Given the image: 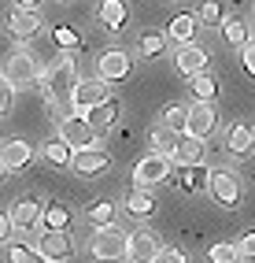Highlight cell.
Wrapping results in <instances>:
<instances>
[{
	"label": "cell",
	"instance_id": "obj_7",
	"mask_svg": "<svg viewBox=\"0 0 255 263\" xmlns=\"http://www.w3.org/2000/svg\"><path fill=\"white\" fill-rule=\"evenodd\" d=\"M59 137L78 152V148H93L100 134L93 130V122L85 115H67V119H59Z\"/></svg>",
	"mask_w": 255,
	"mask_h": 263
},
{
	"label": "cell",
	"instance_id": "obj_10",
	"mask_svg": "<svg viewBox=\"0 0 255 263\" xmlns=\"http://www.w3.org/2000/svg\"><path fill=\"white\" fill-rule=\"evenodd\" d=\"M111 167V156L104 152V148H78L74 152V160H71V171L78 174V178H100Z\"/></svg>",
	"mask_w": 255,
	"mask_h": 263
},
{
	"label": "cell",
	"instance_id": "obj_41",
	"mask_svg": "<svg viewBox=\"0 0 255 263\" xmlns=\"http://www.w3.org/2000/svg\"><path fill=\"white\" fill-rule=\"evenodd\" d=\"M41 0H15V8H26V11H37Z\"/></svg>",
	"mask_w": 255,
	"mask_h": 263
},
{
	"label": "cell",
	"instance_id": "obj_29",
	"mask_svg": "<svg viewBox=\"0 0 255 263\" xmlns=\"http://www.w3.org/2000/svg\"><path fill=\"white\" fill-rule=\"evenodd\" d=\"M85 219H89L93 226H111L115 222V204L111 200H93L89 208H85Z\"/></svg>",
	"mask_w": 255,
	"mask_h": 263
},
{
	"label": "cell",
	"instance_id": "obj_6",
	"mask_svg": "<svg viewBox=\"0 0 255 263\" xmlns=\"http://www.w3.org/2000/svg\"><path fill=\"white\" fill-rule=\"evenodd\" d=\"M108 97H111V85H108V82H100V78H81L78 89H74V97H71V111H74V115H89V111L100 108Z\"/></svg>",
	"mask_w": 255,
	"mask_h": 263
},
{
	"label": "cell",
	"instance_id": "obj_13",
	"mask_svg": "<svg viewBox=\"0 0 255 263\" xmlns=\"http://www.w3.org/2000/svg\"><path fill=\"white\" fill-rule=\"evenodd\" d=\"M226 152L233 156V160H248V156L255 152V130L248 126V122H233V126L226 130Z\"/></svg>",
	"mask_w": 255,
	"mask_h": 263
},
{
	"label": "cell",
	"instance_id": "obj_14",
	"mask_svg": "<svg viewBox=\"0 0 255 263\" xmlns=\"http://www.w3.org/2000/svg\"><path fill=\"white\" fill-rule=\"evenodd\" d=\"M0 160H4L8 171H23L33 163V145L23 141V137H8V141H0Z\"/></svg>",
	"mask_w": 255,
	"mask_h": 263
},
{
	"label": "cell",
	"instance_id": "obj_25",
	"mask_svg": "<svg viewBox=\"0 0 255 263\" xmlns=\"http://www.w3.org/2000/svg\"><path fill=\"white\" fill-rule=\"evenodd\" d=\"M189 93H193L200 104H211V100L218 97V78H211L207 71H203V74H193V78H189Z\"/></svg>",
	"mask_w": 255,
	"mask_h": 263
},
{
	"label": "cell",
	"instance_id": "obj_8",
	"mask_svg": "<svg viewBox=\"0 0 255 263\" xmlns=\"http://www.w3.org/2000/svg\"><path fill=\"white\" fill-rule=\"evenodd\" d=\"M37 252H41L45 263H67V259L74 256V241H71V234H67V230H45Z\"/></svg>",
	"mask_w": 255,
	"mask_h": 263
},
{
	"label": "cell",
	"instance_id": "obj_4",
	"mask_svg": "<svg viewBox=\"0 0 255 263\" xmlns=\"http://www.w3.org/2000/svg\"><path fill=\"white\" fill-rule=\"evenodd\" d=\"M37 60H33V52L19 48L11 52L8 63H4V78L11 82V89H30V85H37Z\"/></svg>",
	"mask_w": 255,
	"mask_h": 263
},
{
	"label": "cell",
	"instance_id": "obj_22",
	"mask_svg": "<svg viewBox=\"0 0 255 263\" xmlns=\"http://www.w3.org/2000/svg\"><path fill=\"white\" fill-rule=\"evenodd\" d=\"M178 141H181V134H174L170 126H163V122H159V126H152V134H148V145H152V152H156V156H166V160L174 156Z\"/></svg>",
	"mask_w": 255,
	"mask_h": 263
},
{
	"label": "cell",
	"instance_id": "obj_23",
	"mask_svg": "<svg viewBox=\"0 0 255 263\" xmlns=\"http://www.w3.org/2000/svg\"><path fill=\"white\" fill-rule=\"evenodd\" d=\"M41 156L52 167H71V160H74V148L63 141V137H52V141H45V148H41Z\"/></svg>",
	"mask_w": 255,
	"mask_h": 263
},
{
	"label": "cell",
	"instance_id": "obj_1",
	"mask_svg": "<svg viewBox=\"0 0 255 263\" xmlns=\"http://www.w3.org/2000/svg\"><path fill=\"white\" fill-rule=\"evenodd\" d=\"M78 67H74V60L71 56H63V60H56L52 67L45 71V100L52 104V108L59 111V108H71V97H74V89H78Z\"/></svg>",
	"mask_w": 255,
	"mask_h": 263
},
{
	"label": "cell",
	"instance_id": "obj_42",
	"mask_svg": "<svg viewBox=\"0 0 255 263\" xmlns=\"http://www.w3.org/2000/svg\"><path fill=\"white\" fill-rule=\"evenodd\" d=\"M4 174H8V167H4V160H0V182H4Z\"/></svg>",
	"mask_w": 255,
	"mask_h": 263
},
{
	"label": "cell",
	"instance_id": "obj_37",
	"mask_svg": "<svg viewBox=\"0 0 255 263\" xmlns=\"http://www.w3.org/2000/svg\"><path fill=\"white\" fill-rule=\"evenodd\" d=\"M11 100H15V89H11V82L0 74V115H4L8 108H11Z\"/></svg>",
	"mask_w": 255,
	"mask_h": 263
},
{
	"label": "cell",
	"instance_id": "obj_24",
	"mask_svg": "<svg viewBox=\"0 0 255 263\" xmlns=\"http://www.w3.org/2000/svg\"><path fill=\"white\" fill-rule=\"evenodd\" d=\"M45 230H71V208L67 204H45V215H41Z\"/></svg>",
	"mask_w": 255,
	"mask_h": 263
},
{
	"label": "cell",
	"instance_id": "obj_17",
	"mask_svg": "<svg viewBox=\"0 0 255 263\" xmlns=\"http://www.w3.org/2000/svg\"><path fill=\"white\" fill-rule=\"evenodd\" d=\"M96 19L108 33H118L126 23H130V4L126 0H100L96 4Z\"/></svg>",
	"mask_w": 255,
	"mask_h": 263
},
{
	"label": "cell",
	"instance_id": "obj_28",
	"mask_svg": "<svg viewBox=\"0 0 255 263\" xmlns=\"http://www.w3.org/2000/svg\"><path fill=\"white\" fill-rule=\"evenodd\" d=\"M126 212H130V215H137V219H148L152 212H156V200H152L144 189H133L130 197H126Z\"/></svg>",
	"mask_w": 255,
	"mask_h": 263
},
{
	"label": "cell",
	"instance_id": "obj_31",
	"mask_svg": "<svg viewBox=\"0 0 255 263\" xmlns=\"http://www.w3.org/2000/svg\"><path fill=\"white\" fill-rule=\"evenodd\" d=\"M163 126H170L174 134H185L189 130V108H185V104H170L163 111Z\"/></svg>",
	"mask_w": 255,
	"mask_h": 263
},
{
	"label": "cell",
	"instance_id": "obj_32",
	"mask_svg": "<svg viewBox=\"0 0 255 263\" xmlns=\"http://www.w3.org/2000/svg\"><path fill=\"white\" fill-rule=\"evenodd\" d=\"M222 33H226V41H229L233 48H244V45H248V37H251L244 19H226V23H222Z\"/></svg>",
	"mask_w": 255,
	"mask_h": 263
},
{
	"label": "cell",
	"instance_id": "obj_12",
	"mask_svg": "<svg viewBox=\"0 0 255 263\" xmlns=\"http://www.w3.org/2000/svg\"><path fill=\"white\" fill-rule=\"evenodd\" d=\"M166 178H170V160H166V156H156V152H152V156H144V160L133 167V182H137L141 189L163 185Z\"/></svg>",
	"mask_w": 255,
	"mask_h": 263
},
{
	"label": "cell",
	"instance_id": "obj_34",
	"mask_svg": "<svg viewBox=\"0 0 255 263\" xmlns=\"http://www.w3.org/2000/svg\"><path fill=\"white\" fill-rule=\"evenodd\" d=\"M211 263H241L244 256H241V249L237 245H229V241H218V245H211Z\"/></svg>",
	"mask_w": 255,
	"mask_h": 263
},
{
	"label": "cell",
	"instance_id": "obj_27",
	"mask_svg": "<svg viewBox=\"0 0 255 263\" xmlns=\"http://www.w3.org/2000/svg\"><path fill=\"white\" fill-rule=\"evenodd\" d=\"M196 19H200V26H222L226 23V8L218 4V0H200Z\"/></svg>",
	"mask_w": 255,
	"mask_h": 263
},
{
	"label": "cell",
	"instance_id": "obj_19",
	"mask_svg": "<svg viewBox=\"0 0 255 263\" xmlns=\"http://www.w3.org/2000/svg\"><path fill=\"white\" fill-rule=\"evenodd\" d=\"M170 163H178V167H196L203 163V141L193 134H181V141L174 148V156H170Z\"/></svg>",
	"mask_w": 255,
	"mask_h": 263
},
{
	"label": "cell",
	"instance_id": "obj_18",
	"mask_svg": "<svg viewBox=\"0 0 255 263\" xmlns=\"http://www.w3.org/2000/svg\"><path fill=\"white\" fill-rule=\"evenodd\" d=\"M159 249H163V245L156 241V234H152V230H133L126 256H130V263H152V259L159 256Z\"/></svg>",
	"mask_w": 255,
	"mask_h": 263
},
{
	"label": "cell",
	"instance_id": "obj_26",
	"mask_svg": "<svg viewBox=\"0 0 255 263\" xmlns=\"http://www.w3.org/2000/svg\"><path fill=\"white\" fill-rule=\"evenodd\" d=\"M181 193H196V189H207V167L196 163V167H181Z\"/></svg>",
	"mask_w": 255,
	"mask_h": 263
},
{
	"label": "cell",
	"instance_id": "obj_15",
	"mask_svg": "<svg viewBox=\"0 0 255 263\" xmlns=\"http://www.w3.org/2000/svg\"><path fill=\"white\" fill-rule=\"evenodd\" d=\"M218 130V115H215V108L211 104H193L189 108V130L185 134H193V137H200V141H207V137Z\"/></svg>",
	"mask_w": 255,
	"mask_h": 263
},
{
	"label": "cell",
	"instance_id": "obj_39",
	"mask_svg": "<svg viewBox=\"0 0 255 263\" xmlns=\"http://www.w3.org/2000/svg\"><path fill=\"white\" fill-rule=\"evenodd\" d=\"M237 249H241V256L255 259V230H248V234L241 237V245H237Z\"/></svg>",
	"mask_w": 255,
	"mask_h": 263
},
{
	"label": "cell",
	"instance_id": "obj_5",
	"mask_svg": "<svg viewBox=\"0 0 255 263\" xmlns=\"http://www.w3.org/2000/svg\"><path fill=\"white\" fill-rule=\"evenodd\" d=\"M133 74V56L126 48H108V52H100V60H96V78L100 82H126Z\"/></svg>",
	"mask_w": 255,
	"mask_h": 263
},
{
	"label": "cell",
	"instance_id": "obj_40",
	"mask_svg": "<svg viewBox=\"0 0 255 263\" xmlns=\"http://www.w3.org/2000/svg\"><path fill=\"white\" fill-rule=\"evenodd\" d=\"M11 230H15V226H11V215H8V212H0V245H8V241H11Z\"/></svg>",
	"mask_w": 255,
	"mask_h": 263
},
{
	"label": "cell",
	"instance_id": "obj_38",
	"mask_svg": "<svg viewBox=\"0 0 255 263\" xmlns=\"http://www.w3.org/2000/svg\"><path fill=\"white\" fill-rule=\"evenodd\" d=\"M241 63H244L248 74H255V37H248V45L241 48Z\"/></svg>",
	"mask_w": 255,
	"mask_h": 263
},
{
	"label": "cell",
	"instance_id": "obj_33",
	"mask_svg": "<svg viewBox=\"0 0 255 263\" xmlns=\"http://www.w3.org/2000/svg\"><path fill=\"white\" fill-rule=\"evenodd\" d=\"M163 45H166V37H163V33H141L137 52H141L144 60H156V56H163Z\"/></svg>",
	"mask_w": 255,
	"mask_h": 263
},
{
	"label": "cell",
	"instance_id": "obj_20",
	"mask_svg": "<svg viewBox=\"0 0 255 263\" xmlns=\"http://www.w3.org/2000/svg\"><path fill=\"white\" fill-rule=\"evenodd\" d=\"M196 30H200V19H196L193 11H181V15H174V19H170V26H166V37H174L178 45H193Z\"/></svg>",
	"mask_w": 255,
	"mask_h": 263
},
{
	"label": "cell",
	"instance_id": "obj_35",
	"mask_svg": "<svg viewBox=\"0 0 255 263\" xmlns=\"http://www.w3.org/2000/svg\"><path fill=\"white\" fill-rule=\"evenodd\" d=\"M52 37H56L59 48H78V45H81V37L74 33V26H56V30H52Z\"/></svg>",
	"mask_w": 255,
	"mask_h": 263
},
{
	"label": "cell",
	"instance_id": "obj_36",
	"mask_svg": "<svg viewBox=\"0 0 255 263\" xmlns=\"http://www.w3.org/2000/svg\"><path fill=\"white\" fill-rule=\"evenodd\" d=\"M152 263H189V256H185L181 249H174V245H166V249H159V256Z\"/></svg>",
	"mask_w": 255,
	"mask_h": 263
},
{
	"label": "cell",
	"instance_id": "obj_11",
	"mask_svg": "<svg viewBox=\"0 0 255 263\" xmlns=\"http://www.w3.org/2000/svg\"><path fill=\"white\" fill-rule=\"evenodd\" d=\"M11 226L15 230H23V234H30V230H37L41 226V215H45V204L37 200V197H19L11 204Z\"/></svg>",
	"mask_w": 255,
	"mask_h": 263
},
{
	"label": "cell",
	"instance_id": "obj_21",
	"mask_svg": "<svg viewBox=\"0 0 255 263\" xmlns=\"http://www.w3.org/2000/svg\"><path fill=\"white\" fill-rule=\"evenodd\" d=\"M118 115H122V104H118L115 97H108L104 104H100V108L89 111V122H93V130H96V134H108L115 122H118Z\"/></svg>",
	"mask_w": 255,
	"mask_h": 263
},
{
	"label": "cell",
	"instance_id": "obj_9",
	"mask_svg": "<svg viewBox=\"0 0 255 263\" xmlns=\"http://www.w3.org/2000/svg\"><path fill=\"white\" fill-rule=\"evenodd\" d=\"M41 26H45V19H41V11H26V8H11L8 11V33L15 41H33L41 33Z\"/></svg>",
	"mask_w": 255,
	"mask_h": 263
},
{
	"label": "cell",
	"instance_id": "obj_3",
	"mask_svg": "<svg viewBox=\"0 0 255 263\" xmlns=\"http://www.w3.org/2000/svg\"><path fill=\"white\" fill-rule=\"evenodd\" d=\"M207 193H211L215 204L229 208V212L241 208V200H244V185L229 167H207Z\"/></svg>",
	"mask_w": 255,
	"mask_h": 263
},
{
	"label": "cell",
	"instance_id": "obj_30",
	"mask_svg": "<svg viewBox=\"0 0 255 263\" xmlns=\"http://www.w3.org/2000/svg\"><path fill=\"white\" fill-rule=\"evenodd\" d=\"M4 249H8V263H41V252L26 241H8Z\"/></svg>",
	"mask_w": 255,
	"mask_h": 263
},
{
	"label": "cell",
	"instance_id": "obj_16",
	"mask_svg": "<svg viewBox=\"0 0 255 263\" xmlns=\"http://www.w3.org/2000/svg\"><path fill=\"white\" fill-rule=\"evenodd\" d=\"M207 63H211V56H207V48H200V45H181L178 56H174V67L185 78L203 74V71H207Z\"/></svg>",
	"mask_w": 255,
	"mask_h": 263
},
{
	"label": "cell",
	"instance_id": "obj_2",
	"mask_svg": "<svg viewBox=\"0 0 255 263\" xmlns=\"http://www.w3.org/2000/svg\"><path fill=\"white\" fill-rule=\"evenodd\" d=\"M89 252L100 263H118L130 252V234L122 230V226H115V222L111 226H96V234L89 237Z\"/></svg>",
	"mask_w": 255,
	"mask_h": 263
}]
</instances>
